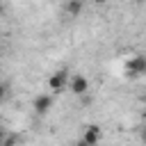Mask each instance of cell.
<instances>
[{
  "label": "cell",
  "instance_id": "1",
  "mask_svg": "<svg viewBox=\"0 0 146 146\" xmlns=\"http://www.w3.org/2000/svg\"><path fill=\"white\" fill-rule=\"evenodd\" d=\"M66 84H68V71H66V68L55 71V73L48 78V87H50V91H55V94L64 91V89H66Z\"/></svg>",
  "mask_w": 146,
  "mask_h": 146
},
{
  "label": "cell",
  "instance_id": "2",
  "mask_svg": "<svg viewBox=\"0 0 146 146\" xmlns=\"http://www.w3.org/2000/svg\"><path fill=\"white\" fill-rule=\"evenodd\" d=\"M125 71H128L130 78H139V75H144V73H146V59H144V55H135L132 59H128Z\"/></svg>",
  "mask_w": 146,
  "mask_h": 146
},
{
  "label": "cell",
  "instance_id": "3",
  "mask_svg": "<svg viewBox=\"0 0 146 146\" xmlns=\"http://www.w3.org/2000/svg\"><path fill=\"white\" fill-rule=\"evenodd\" d=\"M75 96H84L87 91H89V80L84 78V75H73V78H68V84H66Z\"/></svg>",
  "mask_w": 146,
  "mask_h": 146
},
{
  "label": "cell",
  "instance_id": "4",
  "mask_svg": "<svg viewBox=\"0 0 146 146\" xmlns=\"http://www.w3.org/2000/svg\"><path fill=\"white\" fill-rule=\"evenodd\" d=\"M32 107L36 110V114H46L50 107H52V96L50 94H41L32 100Z\"/></svg>",
  "mask_w": 146,
  "mask_h": 146
},
{
  "label": "cell",
  "instance_id": "5",
  "mask_svg": "<svg viewBox=\"0 0 146 146\" xmlns=\"http://www.w3.org/2000/svg\"><path fill=\"white\" fill-rule=\"evenodd\" d=\"M82 141L87 144V146H98V141H100V125H87V130H84V135H82Z\"/></svg>",
  "mask_w": 146,
  "mask_h": 146
},
{
  "label": "cell",
  "instance_id": "6",
  "mask_svg": "<svg viewBox=\"0 0 146 146\" xmlns=\"http://www.w3.org/2000/svg\"><path fill=\"white\" fill-rule=\"evenodd\" d=\"M66 9H68V14H71V16H78V14L82 11V2H80V0H68Z\"/></svg>",
  "mask_w": 146,
  "mask_h": 146
},
{
  "label": "cell",
  "instance_id": "7",
  "mask_svg": "<svg viewBox=\"0 0 146 146\" xmlns=\"http://www.w3.org/2000/svg\"><path fill=\"white\" fill-rule=\"evenodd\" d=\"M16 144H18V137H16V135H9V137L5 135V139H2L0 146H16Z\"/></svg>",
  "mask_w": 146,
  "mask_h": 146
},
{
  "label": "cell",
  "instance_id": "8",
  "mask_svg": "<svg viewBox=\"0 0 146 146\" xmlns=\"http://www.w3.org/2000/svg\"><path fill=\"white\" fill-rule=\"evenodd\" d=\"M7 91H9V89H7V84H2V82H0V103L7 98Z\"/></svg>",
  "mask_w": 146,
  "mask_h": 146
},
{
  "label": "cell",
  "instance_id": "9",
  "mask_svg": "<svg viewBox=\"0 0 146 146\" xmlns=\"http://www.w3.org/2000/svg\"><path fill=\"white\" fill-rule=\"evenodd\" d=\"M2 139H5V130L0 128V144H2Z\"/></svg>",
  "mask_w": 146,
  "mask_h": 146
},
{
  "label": "cell",
  "instance_id": "10",
  "mask_svg": "<svg viewBox=\"0 0 146 146\" xmlns=\"http://www.w3.org/2000/svg\"><path fill=\"white\" fill-rule=\"evenodd\" d=\"M94 2H96V5H105L107 0H94Z\"/></svg>",
  "mask_w": 146,
  "mask_h": 146
},
{
  "label": "cell",
  "instance_id": "11",
  "mask_svg": "<svg viewBox=\"0 0 146 146\" xmlns=\"http://www.w3.org/2000/svg\"><path fill=\"white\" fill-rule=\"evenodd\" d=\"M2 11H5V9H2V5H0V16H2Z\"/></svg>",
  "mask_w": 146,
  "mask_h": 146
},
{
  "label": "cell",
  "instance_id": "12",
  "mask_svg": "<svg viewBox=\"0 0 146 146\" xmlns=\"http://www.w3.org/2000/svg\"><path fill=\"white\" fill-rule=\"evenodd\" d=\"M135 2H144V0H135Z\"/></svg>",
  "mask_w": 146,
  "mask_h": 146
}]
</instances>
